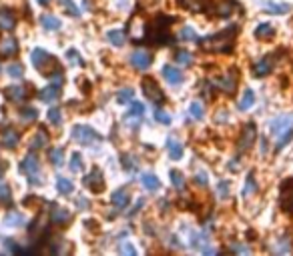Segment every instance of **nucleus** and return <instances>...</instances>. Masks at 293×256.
Returning <instances> with one entry per match:
<instances>
[{
    "label": "nucleus",
    "instance_id": "f257e3e1",
    "mask_svg": "<svg viewBox=\"0 0 293 256\" xmlns=\"http://www.w3.org/2000/svg\"><path fill=\"white\" fill-rule=\"evenodd\" d=\"M173 22H175V16H171V14H157L155 18L151 20L149 28L145 30V32H146L145 40L151 42V44H159V46L171 42L169 28H171Z\"/></svg>",
    "mask_w": 293,
    "mask_h": 256
},
{
    "label": "nucleus",
    "instance_id": "f03ea898",
    "mask_svg": "<svg viewBox=\"0 0 293 256\" xmlns=\"http://www.w3.org/2000/svg\"><path fill=\"white\" fill-rule=\"evenodd\" d=\"M235 34H237V26H231V28H225L217 34H211V36L199 38L197 42L203 50H207V52H229Z\"/></svg>",
    "mask_w": 293,
    "mask_h": 256
},
{
    "label": "nucleus",
    "instance_id": "7ed1b4c3",
    "mask_svg": "<svg viewBox=\"0 0 293 256\" xmlns=\"http://www.w3.org/2000/svg\"><path fill=\"white\" fill-rule=\"evenodd\" d=\"M233 8H235V0H203L197 6V10L211 16H219V18H229Z\"/></svg>",
    "mask_w": 293,
    "mask_h": 256
},
{
    "label": "nucleus",
    "instance_id": "20e7f679",
    "mask_svg": "<svg viewBox=\"0 0 293 256\" xmlns=\"http://www.w3.org/2000/svg\"><path fill=\"white\" fill-rule=\"evenodd\" d=\"M30 60H32V64H35L37 70L42 72V74H51L53 70H58L56 58H53L42 48H35V50H32V52H30Z\"/></svg>",
    "mask_w": 293,
    "mask_h": 256
},
{
    "label": "nucleus",
    "instance_id": "39448f33",
    "mask_svg": "<svg viewBox=\"0 0 293 256\" xmlns=\"http://www.w3.org/2000/svg\"><path fill=\"white\" fill-rule=\"evenodd\" d=\"M71 138L74 142H78V144H83V146H92V144H96L101 140V134L96 132L94 128H91V126L76 124L73 128V132H71Z\"/></svg>",
    "mask_w": 293,
    "mask_h": 256
},
{
    "label": "nucleus",
    "instance_id": "423d86ee",
    "mask_svg": "<svg viewBox=\"0 0 293 256\" xmlns=\"http://www.w3.org/2000/svg\"><path fill=\"white\" fill-rule=\"evenodd\" d=\"M20 170L28 176V182L30 184H40L42 180L38 178L40 176V164H38V158H37V154H30L22 160V164H20Z\"/></svg>",
    "mask_w": 293,
    "mask_h": 256
},
{
    "label": "nucleus",
    "instance_id": "0eeeda50",
    "mask_svg": "<svg viewBox=\"0 0 293 256\" xmlns=\"http://www.w3.org/2000/svg\"><path fill=\"white\" fill-rule=\"evenodd\" d=\"M143 92H145L146 100H151L153 104H163V102H165V94H163L161 86L153 78H145L143 80Z\"/></svg>",
    "mask_w": 293,
    "mask_h": 256
},
{
    "label": "nucleus",
    "instance_id": "6e6552de",
    "mask_svg": "<svg viewBox=\"0 0 293 256\" xmlns=\"http://www.w3.org/2000/svg\"><path fill=\"white\" fill-rule=\"evenodd\" d=\"M279 206L283 208V212L293 214V180H285V182L281 184Z\"/></svg>",
    "mask_w": 293,
    "mask_h": 256
},
{
    "label": "nucleus",
    "instance_id": "1a4fd4ad",
    "mask_svg": "<svg viewBox=\"0 0 293 256\" xmlns=\"http://www.w3.org/2000/svg\"><path fill=\"white\" fill-rule=\"evenodd\" d=\"M128 62H131V66H135L137 70H146V68L151 66V62H153V54L149 52V50L139 48L131 56H128Z\"/></svg>",
    "mask_w": 293,
    "mask_h": 256
},
{
    "label": "nucleus",
    "instance_id": "9d476101",
    "mask_svg": "<svg viewBox=\"0 0 293 256\" xmlns=\"http://www.w3.org/2000/svg\"><path fill=\"white\" fill-rule=\"evenodd\" d=\"M83 182L91 192H103V188H105V178H103V172L99 168H92L91 172L83 178Z\"/></svg>",
    "mask_w": 293,
    "mask_h": 256
},
{
    "label": "nucleus",
    "instance_id": "9b49d317",
    "mask_svg": "<svg viewBox=\"0 0 293 256\" xmlns=\"http://www.w3.org/2000/svg\"><path fill=\"white\" fill-rule=\"evenodd\" d=\"M143 116H145V106L141 104V102H135V104L131 106V110L125 114V122H127V126L131 130H137L141 126Z\"/></svg>",
    "mask_w": 293,
    "mask_h": 256
},
{
    "label": "nucleus",
    "instance_id": "f8f14e48",
    "mask_svg": "<svg viewBox=\"0 0 293 256\" xmlns=\"http://www.w3.org/2000/svg\"><path fill=\"white\" fill-rule=\"evenodd\" d=\"M255 138H257V128H255V124H253V122L245 124V126H243V130H241L239 142H237V144H239V150H249V148L253 146Z\"/></svg>",
    "mask_w": 293,
    "mask_h": 256
},
{
    "label": "nucleus",
    "instance_id": "ddd939ff",
    "mask_svg": "<svg viewBox=\"0 0 293 256\" xmlns=\"http://www.w3.org/2000/svg\"><path fill=\"white\" fill-rule=\"evenodd\" d=\"M293 126V114H281V116H275L271 124H269V130L273 134H281L283 130L291 128Z\"/></svg>",
    "mask_w": 293,
    "mask_h": 256
},
{
    "label": "nucleus",
    "instance_id": "4468645a",
    "mask_svg": "<svg viewBox=\"0 0 293 256\" xmlns=\"http://www.w3.org/2000/svg\"><path fill=\"white\" fill-rule=\"evenodd\" d=\"M18 52V40L14 36H4L0 40V56L2 58H10Z\"/></svg>",
    "mask_w": 293,
    "mask_h": 256
},
{
    "label": "nucleus",
    "instance_id": "2eb2a0df",
    "mask_svg": "<svg viewBox=\"0 0 293 256\" xmlns=\"http://www.w3.org/2000/svg\"><path fill=\"white\" fill-rule=\"evenodd\" d=\"M217 86H219L225 94H233L235 88H237V72L233 70V72H227L225 76H221V78L217 80Z\"/></svg>",
    "mask_w": 293,
    "mask_h": 256
},
{
    "label": "nucleus",
    "instance_id": "dca6fc26",
    "mask_svg": "<svg viewBox=\"0 0 293 256\" xmlns=\"http://www.w3.org/2000/svg\"><path fill=\"white\" fill-rule=\"evenodd\" d=\"M4 96L12 102H24L28 98V88L22 86V84H14V86L4 88Z\"/></svg>",
    "mask_w": 293,
    "mask_h": 256
},
{
    "label": "nucleus",
    "instance_id": "f3484780",
    "mask_svg": "<svg viewBox=\"0 0 293 256\" xmlns=\"http://www.w3.org/2000/svg\"><path fill=\"white\" fill-rule=\"evenodd\" d=\"M161 72H163V76H165V80H167L169 84H173V86H177V84L183 82V72L179 70L177 66H173V64H165Z\"/></svg>",
    "mask_w": 293,
    "mask_h": 256
},
{
    "label": "nucleus",
    "instance_id": "a211bd4d",
    "mask_svg": "<svg viewBox=\"0 0 293 256\" xmlns=\"http://www.w3.org/2000/svg\"><path fill=\"white\" fill-rule=\"evenodd\" d=\"M51 222L56 224V226H67L71 222V212L67 208L53 206V210H51Z\"/></svg>",
    "mask_w": 293,
    "mask_h": 256
},
{
    "label": "nucleus",
    "instance_id": "6ab92c4d",
    "mask_svg": "<svg viewBox=\"0 0 293 256\" xmlns=\"http://www.w3.org/2000/svg\"><path fill=\"white\" fill-rule=\"evenodd\" d=\"M18 142H20L18 130H14V128H4V130H2V146H4V148L12 150V148L18 146Z\"/></svg>",
    "mask_w": 293,
    "mask_h": 256
},
{
    "label": "nucleus",
    "instance_id": "aec40b11",
    "mask_svg": "<svg viewBox=\"0 0 293 256\" xmlns=\"http://www.w3.org/2000/svg\"><path fill=\"white\" fill-rule=\"evenodd\" d=\"M191 246L195 250H201L205 252L209 248V234L205 230H199V232H193L191 234Z\"/></svg>",
    "mask_w": 293,
    "mask_h": 256
},
{
    "label": "nucleus",
    "instance_id": "412c9836",
    "mask_svg": "<svg viewBox=\"0 0 293 256\" xmlns=\"http://www.w3.org/2000/svg\"><path fill=\"white\" fill-rule=\"evenodd\" d=\"M16 26V14L10 8L0 10V30H12Z\"/></svg>",
    "mask_w": 293,
    "mask_h": 256
},
{
    "label": "nucleus",
    "instance_id": "4be33fe9",
    "mask_svg": "<svg viewBox=\"0 0 293 256\" xmlns=\"http://www.w3.org/2000/svg\"><path fill=\"white\" fill-rule=\"evenodd\" d=\"M24 222H26V218H24V214L18 212V210H10V212L4 216V226H10V228H18V226H22Z\"/></svg>",
    "mask_w": 293,
    "mask_h": 256
},
{
    "label": "nucleus",
    "instance_id": "5701e85b",
    "mask_svg": "<svg viewBox=\"0 0 293 256\" xmlns=\"http://www.w3.org/2000/svg\"><path fill=\"white\" fill-rule=\"evenodd\" d=\"M128 200H131V196H128L127 188H119V190H115V192L110 194V202L115 204L117 208H127L128 206Z\"/></svg>",
    "mask_w": 293,
    "mask_h": 256
},
{
    "label": "nucleus",
    "instance_id": "b1692460",
    "mask_svg": "<svg viewBox=\"0 0 293 256\" xmlns=\"http://www.w3.org/2000/svg\"><path fill=\"white\" fill-rule=\"evenodd\" d=\"M271 62H273L271 56L259 60V62L253 66V74H255V76H267V74L273 70V64H271Z\"/></svg>",
    "mask_w": 293,
    "mask_h": 256
},
{
    "label": "nucleus",
    "instance_id": "393cba45",
    "mask_svg": "<svg viewBox=\"0 0 293 256\" xmlns=\"http://www.w3.org/2000/svg\"><path fill=\"white\" fill-rule=\"evenodd\" d=\"M38 96H40L42 102H55V100L60 96V86H56V84H51V86L42 88Z\"/></svg>",
    "mask_w": 293,
    "mask_h": 256
},
{
    "label": "nucleus",
    "instance_id": "a878e982",
    "mask_svg": "<svg viewBox=\"0 0 293 256\" xmlns=\"http://www.w3.org/2000/svg\"><path fill=\"white\" fill-rule=\"evenodd\" d=\"M167 150H169L171 160H179L183 156V144L175 138H167Z\"/></svg>",
    "mask_w": 293,
    "mask_h": 256
},
{
    "label": "nucleus",
    "instance_id": "bb28decb",
    "mask_svg": "<svg viewBox=\"0 0 293 256\" xmlns=\"http://www.w3.org/2000/svg\"><path fill=\"white\" fill-rule=\"evenodd\" d=\"M46 144H48V134H46V130L38 128V132L32 136V140H30V148L32 150H38V148H44Z\"/></svg>",
    "mask_w": 293,
    "mask_h": 256
},
{
    "label": "nucleus",
    "instance_id": "cd10ccee",
    "mask_svg": "<svg viewBox=\"0 0 293 256\" xmlns=\"http://www.w3.org/2000/svg\"><path fill=\"white\" fill-rule=\"evenodd\" d=\"M141 182H143V186L146 190H159L161 188V182H159L157 174H153V172H145L141 176Z\"/></svg>",
    "mask_w": 293,
    "mask_h": 256
},
{
    "label": "nucleus",
    "instance_id": "c85d7f7f",
    "mask_svg": "<svg viewBox=\"0 0 293 256\" xmlns=\"http://www.w3.org/2000/svg\"><path fill=\"white\" fill-rule=\"evenodd\" d=\"M273 34H275V28L271 26V24H259L257 28H255V36L259 38V40H267V38H273Z\"/></svg>",
    "mask_w": 293,
    "mask_h": 256
},
{
    "label": "nucleus",
    "instance_id": "c756f323",
    "mask_svg": "<svg viewBox=\"0 0 293 256\" xmlns=\"http://www.w3.org/2000/svg\"><path fill=\"white\" fill-rule=\"evenodd\" d=\"M261 6H263L265 10H269V12H275V14H285V12L291 10L289 4H275V2H271V0H263Z\"/></svg>",
    "mask_w": 293,
    "mask_h": 256
},
{
    "label": "nucleus",
    "instance_id": "7c9ffc66",
    "mask_svg": "<svg viewBox=\"0 0 293 256\" xmlns=\"http://www.w3.org/2000/svg\"><path fill=\"white\" fill-rule=\"evenodd\" d=\"M40 24L46 28V30H58L62 24H60V20L56 18V16H53V14H44V16H40Z\"/></svg>",
    "mask_w": 293,
    "mask_h": 256
},
{
    "label": "nucleus",
    "instance_id": "2f4dec72",
    "mask_svg": "<svg viewBox=\"0 0 293 256\" xmlns=\"http://www.w3.org/2000/svg\"><path fill=\"white\" fill-rule=\"evenodd\" d=\"M107 38L110 40L112 46H123L127 42V36H125L123 30H109L107 32Z\"/></svg>",
    "mask_w": 293,
    "mask_h": 256
},
{
    "label": "nucleus",
    "instance_id": "473e14b6",
    "mask_svg": "<svg viewBox=\"0 0 293 256\" xmlns=\"http://www.w3.org/2000/svg\"><path fill=\"white\" fill-rule=\"evenodd\" d=\"M56 188H58V192L60 194H64V196H69L73 190H74V186H73V182L69 180V178H64V176H58L56 178Z\"/></svg>",
    "mask_w": 293,
    "mask_h": 256
},
{
    "label": "nucleus",
    "instance_id": "72a5a7b5",
    "mask_svg": "<svg viewBox=\"0 0 293 256\" xmlns=\"http://www.w3.org/2000/svg\"><path fill=\"white\" fill-rule=\"evenodd\" d=\"M253 102H255V94H253V90L247 88L245 92H243L241 100H239V110H249L253 106Z\"/></svg>",
    "mask_w": 293,
    "mask_h": 256
},
{
    "label": "nucleus",
    "instance_id": "f704fd0d",
    "mask_svg": "<svg viewBox=\"0 0 293 256\" xmlns=\"http://www.w3.org/2000/svg\"><path fill=\"white\" fill-rule=\"evenodd\" d=\"M48 160L53 162V166H62V162H64V150L62 148H51V150H48Z\"/></svg>",
    "mask_w": 293,
    "mask_h": 256
},
{
    "label": "nucleus",
    "instance_id": "c9c22d12",
    "mask_svg": "<svg viewBox=\"0 0 293 256\" xmlns=\"http://www.w3.org/2000/svg\"><path fill=\"white\" fill-rule=\"evenodd\" d=\"M175 60H177V64L189 66V64L193 62V54L189 52L187 48H181V50H177V52H175Z\"/></svg>",
    "mask_w": 293,
    "mask_h": 256
},
{
    "label": "nucleus",
    "instance_id": "e433bc0d",
    "mask_svg": "<svg viewBox=\"0 0 293 256\" xmlns=\"http://www.w3.org/2000/svg\"><path fill=\"white\" fill-rule=\"evenodd\" d=\"M135 98V90L133 88H121L117 92V102L119 104H127V102H131Z\"/></svg>",
    "mask_w": 293,
    "mask_h": 256
},
{
    "label": "nucleus",
    "instance_id": "4c0bfd02",
    "mask_svg": "<svg viewBox=\"0 0 293 256\" xmlns=\"http://www.w3.org/2000/svg\"><path fill=\"white\" fill-rule=\"evenodd\" d=\"M291 138H293V128H287L281 134H277V144H275V150H281Z\"/></svg>",
    "mask_w": 293,
    "mask_h": 256
},
{
    "label": "nucleus",
    "instance_id": "58836bf2",
    "mask_svg": "<svg viewBox=\"0 0 293 256\" xmlns=\"http://www.w3.org/2000/svg\"><path fill=\"white\" fill-rule=\"evenodd\" d=\"M20 118L24 122H35L37 118H38V110L37 108H32V106H26L20 110Z\"/></svg>",
    "mask_w": 293,
    "mask_h": 256
},
{
    "label": "nucleus",
    "instance_id": "ea45409f",
    "mask_svg": "<svg viewBox=\"0 0 293 256\" xmlns=\"http://www.w3.org/2000/svg\"><path fill=\"white\" fill-rule=\"evenodd\" d=\"M257 192V182L253 178V174H247V180H245V186H243V196H251Z\"/></svg>",
    "mask_w": 293,
    "mask_h": 256
},
{
    "label": "nucleus",
    "instance_id": "a19ab883",
    "mask_svg": "<svg viewBox=\"0 0 293 256\" xmlns=\"http://www.w3.org/2000/svg\"><path fill=\"white\" fill-rule=\"evenodd\" d=\"M189 114H191V118H195V120H201V118H203V104H201L199 100L191 102V106H189Z\"/></svg>",
    "mask_w": 293,
    "mask_h": 256
},
{
    "label": "nucleus",
    "instance_id": "79ce46f5",
    "mask_svg": "<svg viewBox=\"0 0 293 256\" xmlns=\"http://www.w3.org/2000/svg\"><path fill=\"white\" fill-rule=\"evenodd\" d=\"M171 182L177 190H183L185 188V176L179 172V170H171Z\"/></svg>",
    "mask_w": 293,
    "mask_h": 256
},
{
    "label": "nucleus",
    "instance_id": "37998d69",
    "mask_svg": "<svg viewBox=\"0 0 293 256\" xmlns=\"http://www.w3.org/2000/svg\"><path fill=\"white\" fill-rule=\"evenodd\" d=\"M121 162H123L125 170H128V172H135V170H139V162H137V158H133L131 154H125Z\"/></svg>",
    "mask_w": 293,
    "mask_h": 256
},
{
    "label": "nucleus",
    "instance_id": "c03bdc74",
    "mask_svg": "<svg viewBox=\"0 0 293 256\" xmlns=\"http://www.w3.org/2000/svg\"><path fill=\"white\" fill-rule=\"evenodd\" d=\"M179 38L185 40V42H189V40H195V42H197V40H199V38H197V34H195V30H193L191 26H185V28L181 30V34H179Z\"/></svg>",
    "mask_w": 293,
    "mask_h": 256
},
{
    "label": "nucleus",
    "instance_id": "a18cd8bd",
    "mask_svg": "<svg viewBox=\"0 0 293 256\" xmlns=\"http://www.w3.org/2000/svg\"><path fill=\"white\" fill-rule=\"evenodd\" d=\"M155 120L161 122V124H171V114L167 110L159 108V110H155Z\"/></svg>",
    "mask_w": 293,
    "mask_h": 256
},
{
    "label": "nucleus",
    "instance_id": "49530a36",
    "mask_svg": "<svg viewBox=\"0 0 293 256\" xmlns=\"http://www.w3.org/2000/svg\"><path fill=\"white\" fill-rule=\"evenodd\" d=\"M12 194H10V186L8 184H0V202L2 204H10Z\"/></svg>",
    "mask_w": 293,
    "mask_h": 256
},
{
    "label": "nucleus",
    "instance_id": "de8ad7c7",
    "mask_svg": "<svg viewBox=\"0 0 293 256\" xmlns=\"http://www.w3.org/2000/svg\"><path fill=\"white\" fill-rule=\"evenodd\" d=\"M71 172H78L80 168H83V158H80V154L78 152H74V154L71 156Z\"/></svg>",
    "mask_w": 293,
    "mask_h": 256
},
{
    "label": "nucleus",
    "instance_id": "09e8293b",
    "mask_svg": "<svg viewBox=\"0 0 293 256\" xmlns=\"http://www.w3.org/2000/svg\"><path fill=\"white\" fill-rule=\"evenodd\" d=\"M8 74L12 76V78H22V74H24V68H22V64H10L8 66Z\"/></svg>",
    "mask_w": 293,
    "mask_h": 256
},
{
    "label": "nucleus",
    "instance_id": "8fccbe9b",
    "mask_svg": "<svg viewBox=\"0 0 293 256\" xmlns=\"http://www.w3.org/2000/svg\"><path fill=\"white\" fill-rule=\"evenodd\" d=\"M289 250H291V246H289L287 238H281V242L277 240V242H275V246H273V252H279V254H285V252H289Z\"/></svg>",
    "mask_w": 293,
    "mask_h": 256
},
{
    "label": "nucleus",
    "instance_id": "3c124183",
    "mask_svg": "<svg viewBox=\"0 0 293 256\" xmlns=\"http://www.w3.org/2000/svg\"><path fill=\"white\" fill-rule=\"evenodd\" d=\"M48 120H51L55 126H58V124L62 122V114H60V110H58V108H51V110H48Z\"/></svg>",
    "mask_w": 293,
    "mask_h": 256
},
{
    "label": "nucleus",
    "instance_id": "603ef678",
    "mask_svg": "<svg viewBox=\"0 0 293 256\" xmlns=\"http://www.w3.org/2000/svg\"><path fill=\"white\" fill-rule=\"evenodd\" d=\"M217 194H219V198H227V196H229V182L221 180L217 184Z\"/></svg>",
    "mask_w": 293,
    "mask_h": 256
},
{
    "label": "nucleus",
    "instance_id": "864d4df0",
    "mask_svg": "<svg viewBox=\"0 0 293 256\" xmlns=\"http://www.w3.org/2000/svg\"><path fill=\"white\" fill-rule=\"evenodd\" d=\"M60 4H62L64 8H67V12H69L71 16H74V18L78 16V8L74 6V2H73V0H60Z\"/></svg>",
    "mask_w": 293,
    "mask_h": 256
},
{
    "label": "nucleus",
    "instance_id": "5fc2aeb1",
    "mask_svg": "<svg viewBox=\"0 0 293 256\" xmlns=\"http://www.w3.org/2000/svg\"><path fill=\"white\" fill-rule=\"evenodd\" d=\"M67 58H69V60H71V62H73L74 66H83V58L78 56V52H76L74 48H71L69 52H67Z\"/></svg>",
    "mask_w": 293,
    "mask_h": 256
},
{
    "label": "nucleus",
    "instance_id": "6e6d98bb",
    "mask_svg": "<svg viewBox=\"0 0 293 256\" xmlns=\"http://www.w3.org/2000/svg\"><path fill=\"white\" fill-rule=\"evenodd\" d=\"M119 250H121L123 254H131V256H135V254H137V248H135L131 242H121Z\"/></svg>",
    "mask_w": 293,
    "mask_h": 256
},
{
    "label": "nucleus",
    "instance_id": "4d7b16f0",
    "mask_svg": "<svg viewBox=\"0 0 293 256\" xmlns=\"http://www.w3.org/2000/svg\"><path fill=\"white\" fill-rule=\"evenodd\" d=\"M207 182H209V178H207V172H197L195 174V184H199V186H207Z\"/></svg>",
    "mask_w": 293,
    "mask_h": 256
},
{
    "label": "nucleus",
    "instance_id": "13d9d810",
    "mask_svg": "<svg viewBox=\"0 0 293 256\" xmlns=\"http://www.w3.org/2000/svg\"><path fill=\"white\" fill-rule=\"evenodd\" d=\"M76 206L80 208V210H89V206H91V202L85 198V196H78V200H76Z\"/></svg>",
    "mask_w": 293,
    "mask_h": 256
},
{
    "label": "nucleus",
    "instance_id": "bf43d9fd",
    "mask_svg": "<svg viewBox=\"0 0 293 256\" xmlns=\"http://www.w3.org/2000/svg\"><path fill=\"white\" fill-rule=\"evenodd\" d=\"M231 250H233V252H243V254H249V252H251L249 246H243V244H233Z\"/></svg>",
    "mask_w": 293,
    "mask_h": 256
},
{
    "label": "nucleus",
    "instance_id": "052dcab7",
    "mask_svg": "<svg viewBox=\"0 0 293 256\" xmlns=\"http://www.w3.org/2000/svg\"><path fill=\"white\" fill-rule=\"evenodd\" d=\"M4 170H6V164H4V162H0V178L4 176Z\"/></svg>",
    "mask_w": 293,
    "mask_h": 256
},
{
    "label": "nucleus",
    "instance_id": "680f3d73",
    "mask_svg": "<svg viewBox=\"0 0 293 256\" xmlns=\"http://www.w3.org/2000/svg\"><path fill=\"white\" fill-rule=\"evenodd\" d=\"M261 152H267V140L261 138Z\"/></svg>",
    "mask_w": 293,
    "mask_h": 256
},
{
    "label": "nucleus",
    "instance_id": "e2e57ef3",
    "mask_svg": "<svg viewBox=\"0 0 293 256\" xmlns=\"http://www.w3.org/2000/svg\"><path fill=\"white\" fill-rule=\"evenodd\" d=\"M37 2H38L40 6H46V4H51V0H37Z\"/></svg>",
    "mask_w": 293,
    "mask_h": 256
},
{
    "label": "nucleus",
    "instance_id": "0e129e2a",
    "mask_svg": "<svg viewBox=\"0 0 293 256\" xmlns=\"http://www.w3.org/2000/svg\"><path fill=\"white\" fill-rule=\"evenodd\" d=\"M0 70H2V68H0Z\"/></svg>",
    "mask_w": 293,
    "mask_h": 256
}]
</instances>
